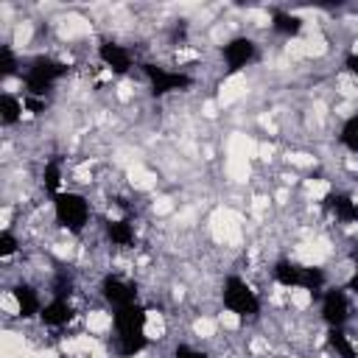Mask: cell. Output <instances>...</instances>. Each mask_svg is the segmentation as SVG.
I'll return each instance as SVG.
<instances>
[{
    "label": "cell",
    "mask_w": 358,
    "mask_h": 358,
    "mask_svg": "<svg viewBox=\"0 0 358 358\" xmlns=\"http://www.w3.org/2000/svg\"><path fill=\"white\" fill-rule=\"evenodd\" d=\"M350 53L358 56V36H352V45H350Z\"/></svg>",
    "instance_id": "cell-17"
},
{
    "label": "cell",
    "mask_w": 358,
    "mask_h": 358,
    "mask_svg": "<svg viewBox=\"0 0 358 358\" xmlns=\"http://www.w3.org/2000/svg\"><path fill=\"white\" fill-rule=\"evenodd\" d=\"M143 336L148 341H162L168 336V319H165L162 310H157V308L145 310V316H143Z\"/></svg>",
    "instance_id": "cell-8"
},
{
    "label": "cell",
    "mask_w": 358,
    "mask_h": 358,
    "mask_svg": "<svg viewBox=\"0 0 358 358\" xmlns=\"http://www.w3.org/2000/svg\"><path fill=\"white\" fill-rule=\"evenodd\" d=\"M257 145L260 140H255L252 134L246 131H229L227 140H224V154L227 157H246V159H257Z\"/></svg>",
    "instance_id": "cell-4"
},
{
    "label": "cell",
    "mask_w": 358,
    "mask_h": 358,
    "mask_svg": "<svg viewBox=\"0 0 358 358\" xmlns=\"http://www.w3.org/2000/svg\"><path fill=\"white\" fill-rule=\"evenodd\" d=\"M31 336L20 327H11V324H3V333H0V358H25L31 352Z\"/></svg>",
    "instance_id": "cell-3"
},
{
    "label": "cell",
    "mask_w": 358,
    "mask_h": 358,
    "mask_svg": "<svg viewBox=\"0 0 358 358\" xmlns=\"http://www.w3.org/2000/svg\"><path fill=\"white\" fill-rule=\"evenodd\" d=\"M81 322H84L87 333H92V336H98V338L106 336V333L112 330V324H115L112 313H109V310H101V308H87L84 316H81Z\"/></svg>",
    "instance_id": "cell-7"
},
{
    "label": "cell",
    "mask_w": 358,
    "mask_h": 358,
    "mask_svg": "<svg viewBox=\"0 0 358 358\" xmlns=\"http://www.w3.org/2000/svg\"><path fill=\"white\" fill-rule=\"evenodd\" d=\"M288 305L296 313H305L313 305V291L308 285H288Z\"/></svg>",
    "instance_id": "cell-11"
},
{
    "label": "cell",
    "mask_w": 358,
    "mask_h": 358,
    "mask_svg": "<svg viewBox=\"0 0 358 358\" xmlns=\"http://www.w3.org/2000/svg\"><path fill=\"white\" fill-rule=\"evenodd\" d=\"M126 185L131 190H137V193H148V190H154L159 185V173L151 171L145 162H134V165L126 168Z\"/></svg>",
    "instance_id": "cell-5"
},
{
    "label": "cell",
    "mask_w": 358,
    "mask_h": 358,
    "mask_svg": "<svg viewBox=\"0 0 358 358\" xmlns=\"http://www.w3.org/2000/svg\"><path fill=\"white\" fill-rule=\"evenodd\" d=\"M246 92H249V76L243 70H235V73H229L218 81L215 101H218L221 109H227V106H235L238 101H243Z\"/></svg>",
    "instance_id": "cell-2"
},
{
    "label": "cell",
    "mask_w": 358,
    "mask_h": 358,
    "mask_svg": "<svg viewBox=\"0 0 358 358\" xmlns=\"http://www.w3.org/2000/svg\"><path fill=\"white\" fill-rule=\"evenodd\" d=\"M274 154H277V145L271 143V140H260V145H257V162H271L274 159Z\"/></svg>",
    "instance_id": "cell-15"
},
{
    "label": "cell",
    "mask_w": 358,
    "mask_h": 358,
    "mask_svg": "<svg viewBox=\"0 0 358 358\" xmlns=\"http://www.w3.org/2000/svg\"><path fill=\"white\" fill-rule=\"evenodd\" d=\"M201 117L204 120H215L218 117V101H204L201 103Z\"/></svg>",
    "instance_id": "cell-16"
},
{
    "label": "cell",
    "mask_w": 358,
    "mask_h": 358,
    "mask_svg": "<svg viewBox=\"0 0 358 358\" xmlns=\"http://www.w3.org/2000/svg\"><path fill=\"white\" fill-rule=\"evenodd\" d=\"M285 162H288L291 168H313L319 159H316L313 154H308V151H296V148H288V151H285Z\"/></svg>",
    "instance_id": "cell-14"
},
{
    "label": "cell",
    "mask_w": 358,
    "mask_h": 358,
    "mask_svg": "<svg viewBox=\"0 0 358 358\" xmlns=\"http://www.w3.org/2000/svg\"><path fill=\"white\" fill-rule=\"evenodd\" d=\"M215 319H218V324H221L224 330H229V333H238V330L243 327V316H241L235 308H221Z\"/></svg>",
    "instance_id": "cell-13"
},
{
    "label": "cell",
    "mask_w": 358,
    "mask_h": 358,
    "mask_svg": "<svg viewBox=\"0 0 358 358\" xmlns=\"http://www.w3.org/2000/svg\"><path fill=\"white\" fill-rule=\"evenodd\" d=\"M207 235L215 246L238 252L243 246V215L232 204H218L207 215Z\"/></svg>",
    "instance_id": "cell-1"
},
{
    "label": "cell",
    "mask_w": 358,
    "mask_h": 358,
    "mask_svg": "<svg viewBox=\"0 0 358 358\" xmlns=\"http://www.w3.org/2000/svg\"><path fill=\"white\" fill-rule=\"evenodd\" d=\"M224 176L232 185H249L252 176H255L252 159H246V157H224Z\"/></svg>",
    "instance_id": "cell-6"
},
{
    "label": "cell",
    "mask_w": 358,
    "mask_h": 358,
    "mask_svg": "<svg viewBox=\"0 0 358 358\" xmlns=\"http://www.w3.org/2000/svg\"><path fill=\"white\" fill-rule=\"evenodd\" d=\"M151 215H157V218H173L176 215V201H173V196H168V193H162V196H154L151 199Z\"/></svg>",
    "instance_id": "cell-12"
},
{
    "label": "cell",
    "mask_w": 358,
    "mask_h": 358,
    "mask_svg": "<svg viewBox=\"0 0 358 358\" xmlns=\"http://www.w3.org/2000/svg\"><path fill=\"white\" fill-rule=\"evenodd\" d=\"M131 358H134V355H131ZM137 358H140V355H137Z\"/></svg>",
    "instance_id": "cell-18"
},
{
    "label": "cell",
    "mask_w": 358,
    "mask_h": 358,
    "mask_svg": "<svg viewBox=\"0 0 358 358\" xmlns=\"http://www.w3.org/2000/svg\"><path fill=\"white\" fill-rule=\"evenodd\" d=\"M218 327H221L218 319H213V316H207V313H199V316L190 319V333H193L199 341H215Z\"/></svg>",
    "instance_id": "cell-9"
},
{
    "label": "cell",
    "mask_w": 358,
    "mask_h": 358,
    "mask_svg": "<svg viewBox=\"0 0 358 358\" xmlns=\"http://www.w3.org/2000/svg\"><path fill=\"white\" fill-rule=\"evenodd\" d=\"M302 187H305V201H313V204L324 201L330 196V190H333L330 179H305Z\"/></svg>",
    "instance_id": "cell-10"
}]
</instances>
